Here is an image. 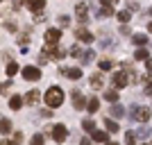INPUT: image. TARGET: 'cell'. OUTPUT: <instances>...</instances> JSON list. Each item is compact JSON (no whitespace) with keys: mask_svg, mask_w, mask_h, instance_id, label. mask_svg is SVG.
I'll return each mask as SVG.
<instances>
[{"mask_svg":"<svg viewBox=\"0 0 152 145\" xmlns=\"http://www.w3.org/2000/svg\"><path fill=\"white\" fill-rule=\"evenodd\" d=\"M43 100H45V104H48L50 109H57V107L64 104V91L59 86H50L48 91H45Z\"/></svg>","mask_w":152,"mask_h":145,"instance_id":"obj_1","label":"cell"},{"mask_svg":"<svg viewBox=\"0 0 152 145\" xmlns=\"http://www.w3.org/2000/svg\"><path fill=\"white\" fill-rule=\"evenodd\" d=\"M48 134L52 136V141H55V143H64V141L68 138V129H66V125H61V122L50 125V127H48Z\"/></svg>","mask_w":152,"mask_h":145,"instance_id":"obj_2","label":"cell"},{"mask_svg":"<svg viewBox=\"0 0 152 145\" xmlns=\"http://www.w3.org/2000/svg\"><path fill=\"white\" fill-rule=\"evenodd\" d=\"M150 109H145V107H134L132 109V118L136 120V122H148L150 120Z\"/></svg>","mask_w":152,"mask_h":145,"instance_id":"obj_3","label":"cell"},{"mask_svg":"<svg viewBox=\"0 0 152 145\" xmlns=\"http://www.w3.org/2000/svg\"><path fill=\"white\" fill-rule=\"evenodd\" d=\"M59 39H61V30H57V27H48L45 30V45H57Z\"/></svg>","mask_w":152,"mask_h":145,"instance_id":"obj_4","label":"cell"},{"mask_svg":"<svg viewBox=\"0 0 152 145\" xmlns=\"http://www.w3.org/2000/svg\"><path fill=\"white\" fill-rule=\"evenodd\" d=\"M75 16H77L80 23H86V20H89V5H86V2H77L75 5Z\"/></svg>","mask_w":152,"mask_h":145,"instance_id":"obj_5","label":"cell"},{"mask_svg":"<svg viewBox=\"0 0 152 145\" xmlns=\"http://www.w3.org/2000/svg\"><path fill=\"white\" fill-rule=\"evenodd\" d=\"M23 77H25L27 82H37V79H41V70L37 66H25L23 68Z\"/></svg>","mask_w":152,"mask_h":145,"instance_id":"obj_6","label":"cell"},{"mask_svg":"<svg viewBox=\"0 0 152 145\" xmlns=\"http://www.w3.org/2000/svg\"><path fill=\"white\" fill-rule=\"evenodd\" d=\"M127 84H129V75H127L125 70L114 73V86H116V88H125Z\"/></svg>","mask_w":152,"mask_h":145,"instance_id":"obj_7","label":"cell"},{"mask_svg":"<svg viewBox=\"0 0 152 145\" xmlns=\"http://www.w3.org/2000/svg\"><path fill=\"white\" fill-rule=\"evenodd\" d=\"M61 75L68 77V79H80V77H82V70L80 68H61Z\"/></svg>","mask_w":152,"mask_h":145,"instance_id":"obj_8","label":"cell"},{"mask_svg":"<svg viewBox=\"0 0 152 145\" xmlns=\"http://www.w3.org/2000/svg\"><path fill=\"white\" fill-rule=\"evenodd\" d=\"M77 39H80V41H82V43H91V41H93V34H91L89 30H84V27H80V30H77Z\"/></svg>","mask_w":152,"mask_h":145,"instance_id":"obj_9","label":"cell"},{"mask_svg":"<svg viewBox=\"0 0 152 145\" xmlns=\"http://www.w3.org/2000/svg\"><path fill=\"white\" fill-rule=\"evenodd\" d=\"M102 84H104V79H102V73H93V75H91V86H93L95 91H100Z\"/></svg>","mask_w":152,"mask_h":145,"instance_id":"obj_10","label":"cell"},{"mask_svg":"<svg viewBox=\"0 0 152 145\" xmlns=\"http://www.w3.org/2000/svg\"><path fill=\"white\" fill-rule=\"evenodd\" d=\"M91 138L95 143H107V132H102V129H93L91 132Z\"/></svg>","mask_w":152,"mask_h":145,"instance_id":"obj_11","label":"cell"},{"mask_svg":"<svg viewBox=\"0 0 152 145\" xmlns=\"http://www.w3.org/2000/svg\"><path fill=\"white\" fill-rule=\"evenodd\" d=\"M39 100H41V93H39V91H34V88H32L30 93L25 95V102H27V104H32V107H34Z\"/></svg>","mask_w":152,"mask_h":145,"instance_id":"obj_12","label":"cell"},{"mask_svg":"<svg viewBox=\"0 0 152 145\" xmlns=\"http://www.w3.org/2000/svg\"><path fill=\"white\" fill-rule=\"evenodd\" d=\"M27 7L32 9V14H34V12H41V9L45 7V0H27Z\"/></svg>","mask_w":152,"mask_h":145,"instance_id":"obj_13","label":"cell"},{"mask_svg":"<svg viewBox=\"0 0 152 145\" xmlns=\"http://www.w3.org/2000/svg\"><path fill=\"white\" fill-rule=\"evenodd\" d=\"M9 107H12L14 111H18V109L23 107V98H20V95H12V98H9Z\"/></svg>","mask_w":152,"mask_h":145,"instance_id":"obj_14","label":"cell"},{"mask_svg":"<svg viewBox=\"0 0 152 145\" xmlns=\"http://www.w3.org/2000/svg\"><path fill=\"white\" fill-rule=\"evenodd\" d=\"M98 109H100V100H98V98H91V100L86 102V111H89V114H95Z\"/></svg>","mask_w":152,"mask_h":145,"instance_id":"obj_15","label":"cell"},{"mask_svg":"<svg viewBox=\"0 0 152 145\" xmlns=\"http://www.w3.org/2000/svg\"><path fill=\"white\" fill-rule=\"evenodd\" d=\"M104 127H107V132H109V134H116L118 129H121L116 120H109V118H104Z\"/></svg>","mask_w":152,"mask_h":145,"instance_id":"obj_16","label":"cell"},{"mask_svg":"<svg viewBox=\"0 0 152 145\" xmlns=\"http://www.w3.org/2000/svg\"><path fill=\"white\" fill-rule=\"evenodd\" d=\"M9 132H12V120L2 118L0 120V134H9Z\"/></svg>","mask_w":152,"mask_h":145,"instance_id":"obj_17","label":"cell"},{"mask_svg":"<svg viewBox=\"0 0 152 145\" xmlns=\"http://www.w3.org/2000/svg\"><path fill=\"white\" fill-rule=\"evenodd\" d=\"M16 73H20V68H18V63H14V61H9L7 63V75L9 77H14Z\"/></svg>","mask_w":152,"mask_h":145,"instance_id":"obj_18","label":"cell"},{"mask_svg":"<svg viewBox=\"0 0 152 145\" xmlns=\"http://www.w3.org/2000/svg\"><path fill=\"white\" fill-rule=\"evenodd\" d=\"M148 55H150V52H148L145 48H139V50L134 52V59H136V61H143V59H148Z\"/></svg>","mask_w":152,"mask_h":145,"instance_id":"obj_19","label":"cell"},{"mask_svg":"<svg viewBox=\"0 0 152 145\" xmlns=\"http://www.w3.org/2000/svg\"><path fill=\"white\" fill-rule=\"evenodd\" d=\"M104 100L107 102H118V93H116V91H104Z\"/></svg>","mask_w":152,"mask_h":145,"instance_id":"obj_20","label":"cell"},{"mask_svg":"<svg viewBox=\"0 0 152 145\" xmlns=\"http://www.w3.org/2000/svg\"><path fill=\"white\" fill-rule=\"evenodd\" d=\"M45 143V138H43V134H34L30 138V145H43Z\"/></svg>","mask_w":152,"mask_h":145,"instance_id":"obj_21","label":"cell"},{"mask_svg":"<svg viewBox=\"0 0 152 145\" xmlns=\"http://www.w3.org/2000/svg\"><path fill=\"white\" fill-rule=\"evenodd\" d=\"M93 57H95V52L93 50H86V52H82V63H89V61H93Z\"/></svg>","mask_w":152,"mask_h":145,"instance_id":"obj_22","label":"cell"},{"mask_svg":"<svg viewBox=\"0 0 152 145\" xmlns=\"http://www.w3.org/2000/svg\"><path fill=\"white\" fill-rule=\"evenodd\" d=\"M111 14H114V7H111V5H104L100 9V18H107V16H111Z\"/></svg>","mask_w":152,"mask_h":145,"instance_id":"obj_23","label":"cell"},{"mask_svg":"<svg viewBox=\"0 0 152 145\" xmlns=\"http://www.w3.org/2000/svg\"><path fill=\"white\" fill-rule=\"evenodd\" d=\"M129 18H132V14L127 12V9H125V12H118V20H121V23H125V25H127Z\"/></svg>","mask_w":152,"mask_h":145,"instance_id":"obj_24","label":"cell"},{"mask_svg":"<svg viewBox=\"0 0 152 145\" xmlns=\"http://www.w3.org/2000/svg\"><path fill=\"white\" fill-rule=\"evenodd\" d=\"M68 55H70V57H82V50H80V45H70V48H68Z\"/></svg>","mask_w":152,"mask_h":145,"instance_id":"obj_25","label":"cell"},{"mask_svg":"<svg viewBox=\"0 0 152 145\" xmlns=\"http://www.w3.org/2000/svg\"><path fill=\"white\" fill-rule=\"evenodd\" d=\"M134 43H136V45H145L148 43V36H143V34H134Z\"/></svg>","mask_w":152,"mask_h":145,"instance_id":"obj_26","label":"cell"},{"mask_svg":"<svg viewBox=\"0 0 152 145\" xmlns=\"http://www.w3.org/2000/svg\"><path fill=\"white\" fill-rule=\"evenodd\" d=\"M134 143H136V134H134V132H127L125 134V145H134Z\"/></svg>","mask_w":152,"mask_h":145,"instance_id":"obj_27","label":"cell"},{"mask_svg":"<svg viewBox=\"0 0 152 145\" xmlns=\"http://www.w3.org/2000/svg\"><path fill=\"white\" fill-rule=\"evenodd\" d=\"M82 127H84V132H93L95 122H93V120H82Z\"/></svg>","mask_w":152,"mask_h":145,"instance_id":"obj_28","label":"cell"},{"mask_svg":"<svg viewBox=\"0 0 152 145\" xmlns=\"http://www.w3.org/2000/svg\"><path fill=\"white\" fill-rule=\"evenodd\" d=\"M123 114H125V111H123L121 104H114V109H111V116H114V118H121Z\"/></svg>","mask_w":152,"mask_h":145,"instance_id":"obj_29","label":"cell"},{"mask_svg":"<svg viewBox=\"0 0 152 145\" xmlns=\"http://www.w3.org/2000/svg\"><path fill=\"white\" fill-rule=\"evenodd\" d=\"M75 109H80V111H82V109H86V100H84L82 95H80V98H75Z\"/></svg>","mask_w":152,"mask_h":145,"instance_id":"obj_30","label":"cell"},{"mask_svg":"<svg viewBox=\"0 0 152 145\" xmlns=\"http://www.w3.org/2000/svg\"><path fill=\"white\" fill-rule=\"evenodd\" d=\"M136 136H139V138H148V136H150V129H148V127H139Z\"/></svg>","mask_w":152,"mask_h":145,"instance_id":"obj_31","label":"cell"},{"mask_svg":"<svg viewBox=\"0 0 152 145\" xmlns=\"http://www.w3.org/2000/svg\"><path fill=\"white\" fill-rule=\"evenodd\" d=\"M111 66H114V63L109 61V59H102L100 61V70H111Z\"/></svg>","mask_w":152,"mask_h":145,"instance_id":"obj_32","label":"cell"},{"mask_svg":"<svg viewBox=\"0 0 152 145\" xmlns=\"http://www.w3.org/2000/svg\"><path fill=\"white\" fill-rule=\"evenodd\" d=\"M59 25H61V27L70 25V18H68V16H59Z\"/></svg>","mask_w":152,"mask_h":145,"instance_id":"obj_33","label":"cell"},{"mask_svg":"<svg viewBox=\"0 0 152 145\" xmlns=\"http://www.w3.org/2000/svg\"><path fill=\"white\" fill-rule=\"evenodd\" d=\"M34 20H37V23H43V20H45V14L43 12H37V14H34Z\"/></svg>","mask_w":152,"mask_h":145,"instance_id":"obj_34","label":"cell"},{"mask_svg":"<svg viewBox=\"0 0 152 145\" xmlns=\"http://www.w3.org/2000/svg\"><path fill=\"white\" fill-rule=\"evenodd\" d=\"M20 141H23V134H20V132H16V134H14V138H12V143H14V145H18Z\"/></svg>","mask_w":152,"mask_h":145,"instance_id":"obj_35","label":"cell"},{"mask_svg":"<svg viewBox=\"0 0 152 145\" xmlns=\"http://www.w3.org/2000/svg\"><path fill=\"white\" fill-rule=\"evenodd\" d=\"M18 43L25 48V43H27V34H20V36H18Z\"/></svg>","mask_w":152,"mask_h":145,"instance_id":"obj_36","label":"cell"},{"mask_svg":"<svg viewBox=\"0 0 152 145\" xmlns=\"http://www.w3.org/2000/svg\"><path fill=\"white\" fill-rule=\"evenodd\" d=\"M20 5H27V0H14V9H18Z\"/></svg>","mask_w":152,"mask_h":145,"instance_id":"obj_37","label":"cell"},{"mask_svg":"<svg viewBox=\"0 0 152 145\" xmlns=\"http://www.w3.org/2000/svg\"><path fill=\"white\" fill-rule=\"evenodd\" d=\"M145 68H148V70H152V57H148V59H145Z\"/></svg>","mask_w":152,"mask_h":145,"instance_id":"obj_38","label":"cell"},{"mask_svg":"<svg viewBox=\"0 0 152 145\" xmlns=\"http://www.w3.org/2000/svg\"><path fill=\"white\" fill-rule=\"evenodd\" d=\"M100 2H102V7H104V5H111L114 0H100Z\"/></svg>","mask_w":152,"mask_h":145,"instance_id":"obj_39","label":"cell"},{"mask_svg":"<svg viewBox=\"0 0 152 145\" xmlns=\"http://www.w3.org/2000/svg\"><path fill=\"white\" fill-rule=\"evenodd\" d=\"M0 145H14L12 141H0Z\"/></svg>","mask_w":152,"mask_h":145,"instance_id":"obj_40","label":"cell"},{"mask_svg":"<svg viewBox=\"0 0 152 145\" xmlns=\"http://www.w3.org/2000/svg\"><path fill=\"white\" fill-rule=\"evenodd\" d=\"M80 145H91V141H89V138H84V141H82Z\"/></svg>","mask_w":152,"mask_h":145,"instance_id":"obj_41","label":"cell"},{"mask_svg":"<svg viewBox=\"0 0 152 145\" xmlns=\"http://www.w3.org/2000/svg\"><path fill=\"white\" fill-rule=\"evenodd\" d=\"M148 32H150V34H152V23H148Z\"/></svg>","mask_w":152,"mask_h":145,"instance_id":"obj_42","label":"cell"},{"mask_svg":"<svg viewBox=\"0 0 152 145\" xmlns=\"http://www.w3.org/2000/svg\"><path fill=\"white\" fill-rule=\"evenodd\" d=\"M104 145H118V143H104Z\"/></svg>","mask_w":152,"mask_h":145,"instance_id":"obj_43","label":"cell"},{"mask_svg":"<svg viewBox=\"0 0 152 145\" xmlns=\"http://www.w3.org/2000/svg\"><path fill=\"white\" fill-rule=\"evenodd\" d=\"M0 93H2V84H0Z\"/></svg>","mask_w":152,"mask_h":145,"instance_id":"obj_44","label":"cell"},{"mask_svg":"<svg viewBox=\"0 0 152 145\" xmlns=\"http://www.w3.org/2000/svg\"><path fill=\"white\" fill-rule=\"evenodd\" d=\"M0 2H2V0H0Z\"/></svg>","mask_w":152,"mask_h":145,"instance_id":"obj_45","label":"cell"},{"mask_svg":"<svg viewBox=\"0 0 152 145\" xmlns=\"http://www.w3.org/2000/svg\"><path fill=\"white\" fill-rule=\"evenodd\" d=\"M150 145H152V143H150Z\"/></svg>","mask_w":152,"mask_h":145,"instance_id":"obj_46","label":"cell"}]
</instances>
